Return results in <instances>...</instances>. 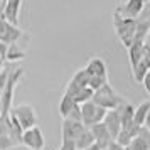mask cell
I'll use <instances>...</instances> for the list:
<instances>
[{"label":"cell","instance_id":"cell-1","mask_svg":"<svg viewBox=\"0 0 150 150\" xmlns=\"http://www.w3.org/2000/svg\"><path fill=\"white\" fill-rule=\"evenodd\" d=\"M91 101L95 103V105H98V106L105 108L106 111H110V110H116L120 105H125L127 100H125L122 95H118L110 83H106V84H103L100 89L95 91Z\"/></svg>","mask_w":150,"mask_h":150},{"label":"cell","instance_id":"cell-2","mask_svg":"<svg viewBox=\"0 0 150 150\" xmlns=\"http://www.w3.org/2000/svg\"><path fill=\"white\" fill-rule=\"evenodd\" d=\"M22 76H24V69L22 68H14L12 69V73H10V76H8L5 88L0 91V116H7L8 111L12 110L15 86L19 84V81H21Z\"/></svg>","mask_w":150,"mask_h":150},{"label":"cell","instance_id":"cell-3","mask_svg":"<svg viewBox=\"0 0 150 150\" xmlns=\"http://www.w3.org/2000/svg\"><path fill=\"white\" fill-rule=\"evenodd\" d=\"M113 27L116 30V35L120 37V41L125 47L128 49L133 42L135 37V30H137V21L135 19H127L122 17L118 12H113Z\"/></svg>","mask_w":150,"mask_h":150},{"label":"cell","instance_id":"cell-4","mask_svg":"<svg viewBox=\"0 0 150 150\" xmlns=\"http://www.w3.org/2000/svg\"><path fill=\"white\" fill-rule=\"evenodd\" d=\"M86 130V127L81 122H73V120H62L61 133H62V150H76V140Z\"/></svg>","mask_w":150,"mask_h":150},{"label":"cell","instance_id":"cell-5","mask_svg":"<svg viewBox=\"0 0 150 150\" xmlns=\"http://www.w3.org/2000/svg\"><path fill=\"white\" fill-rule=\"evenodd\" d=\"M79 106H81V123L86 128H91L93 125H98V123H101L105 120L106 110L95 105L93 101L83 103Z\"/></svg>","mask_w":150,"mask_h":150},{"label":"cell","instance_id":"cell-6","mask_svg":"<svg viewBox=\"0 0 150 150\" xmlns=\"http://www.w3.org/2000/svg\"><path fill=\"white\" fill-rule=\"evenodd\" d=\"M10 113L15 116V120L19 122L22 130H29V128L37 127V113H35L34 106H30V105H19V106L10 110Z\"/></svg>","mask_w":150,"mask_h":150},{"label":"cell","instance_id":"cell-7","mask_svg":"<svg viewBox=\"0 0 150 150\" xmlns=\"http://www.w3.org/2000/svg\"><path fill=\"white\" fill-rule=\"evenodd\" d=\"M21 143L25 145L29 150H44L46 149V138H44V133H42V130L39 127L24 130Z\"/></svg>","mask_w":150,"mask_h":150},{"label":"cell","instance_id":"cell-8","mask_svg":"<svg viewBox=\"0 0 150 150\" xmlns=\"http://www.w3.org/2000/svg\"><path fill=\"white\" fill-rule=\"evenodd\" d=\"M145 8V0H127L123 5L116 7V12L127 19H138Z\"/></svg>","mask_w":150,"mask_h":150},{"label":"cell","instance_id":"cell-9","mask_svg":"<svg viewBox=\"0 0 150 150\" xmlns=\"http://www.w3.org/2000/svg\"><path fill=\"white\" fill-rule=\"evenodd\" d=\"M89 132H91V135H93V138H95V145L100 150L108 149V145L113 142V138H111V135H110V132L106 130V127L103 125V122L98 123V125H93V127L89 128Z\"/></svg>","mask_w":150,"mask_h":150},{"label":"cell","instance_id":"cell-10","mask_svg":"<svg viewBox=\"0 0 150 150\" xmlns=\"http://www.w3.org/2000/svg\"><path fill=\"white\" fill-rule=\"evenodd\" d=\"M88 81H89V76H88V73L84 71V68L79 69V71H76L74 76L71 78V81H69L68 86H66V95H69L73 98L79 89L88 86Z\"/></svg>","mask_w":150,"mask_h":150},{"label":"cell","instance_id":"cell-11","mask_svg":"<svg viewBox=\"0 0 150 150\" xmlns=\"http://www.w3.org/2000/svg\"><path fill=\"white\" fill-rule=\"evenodd\" d=\"M84 71L88 73L89 78H101V79L108 81V68H106V62L101 57H91Z\"/></svg>","mask_w":150,"mask_h":150},{"label":"cell","instance_id":"cell-12","mask_svg":"<svg viewBox=\"0 0 150 150\" xmlns=\"http://www.w3.org/2000/svg\"><path fill=\"white\" fill-rule=\"evenodd\" d=\"M103 125H105L106 130L110 132L111 138L115 140L116 137H118V133L122 132V122H120V115H118V111H116V110H110V111H106L105 120H103Z\"/></svg>","mask_w":150,"mask_h":150},{"label":"cell","instance_id":"cell-13","mask_svg":"<svg viewBox=\"0 0 150 150\" xmlns=\"http://www.w3.org/2000/svg\"><path fill=\"white\" fill-rule=\"evenodd\" d=\"M21 7H22V0H7V4L4 7V17L8 24H12V25L19 24Z\"/></svg>","mask_w":150,"mask_h":150},{"label":"cell","instance_id":"cell-14","mask_svg":"<svg viewBox=\"0 0 150 150\" xmlns=\"http://www.w3.org/2000/svg\"><path fill=\"white\" fill-rule=\"evenodd\" d=\"M118 115H120V122H122V130H130L133 127V115H135V106L132 103H125V105H120L118 108Z\"/></svg>","mask_w":150,"mask_h":150},{"label":"cell","instance_id":"cell-15","mask_svg":"<svg viewBox=\"0 0 150 150\" xmlns=\"http://www.w3.org/2000/svg\"><path fill=\"white\" fill-rule=\"evenodd\" d=\"M145 56V42L133 41L132 46L128 47V59H130V68L135 69L138 66V62L143 59Z\"/></svg>","mask_w":150,"mask_h":150},{"label":"cell","instance_id":"cell-16","mask_svg":"<svg viewBox=\"0 0 150 150\" xmlns=\"http://www.w3.org/2000/svg\"><path fill=\"white\" fill-rule=\"evenodd\" d=\"M130 149L132 150H150V132L145 127H142L140 132H138V135L132 140Z\"/></svg>","mask_w":150,"mask_h":150},{"label":"cell","instance_id":"cell-17","mask_svg":"<svg viewBox=\"0 0 150 150\" xmlns=\"http://www.w3.org/2000/svg\"><path fill=\"white\" fill-rule=\"evenodd\" d=\"M22 37H25V34L19 29V25L7 24L5 32H4V37H2V42H5V44H8V46H12V44H17Z\"/></svg>","mask_w":150,"mask_h":150},{"label":"cell","instance_id":"cell-18","mask_svg":"<svg viewBox=\"0 0 150 150\" xmlns=\"http://www.w3.org/2000/svg\"><path fill=\"white\" fill-rule=\"evenodd\" d=\"M150 111V101H143L138 106H135V115H133V125L137 127H143L145 125V118Z\"/></svg>","mask_w":150,"mask_h":150},{"label":"cell","instance_id":"cell-19","mask_svg":"<svg viewBox=\"0 0 150 150\" xmlns=\"http://www.w3.org/2000/svg\"><path fill=\"white\" fill-rule=\"evenodd\" d=\"M150 34V21L149 19H137V30H135V37L133 41H140V42H145L147 35Z\"/></svg>","mask_w":150,"mask_h":150},{"label":"cell","instance_id":"cell-20","mask_svg":"<svg viewBox=\"0 0 150 150\" xmlns=\"http://www.w3.org/2000/svg\"><path fill=\"white\" fill-rule=\"evenodd\" d=\"M25 59V52L22 51L17 44H12L8 46V51H7V56H5V61L10 62V64H15L19 61H24Z\"/></svg>","mask_w":150,"mask_h":150},{"label":"cell","instance_id":"cell-21","mask_svg":"<svg viewBox=\"0 0 150 150\" xmlns=\"http://www.w3.org/2000/svg\"><path fill=\"white\" fill-rule=\"evenodd\" d=\"M93 143H95V138L91 135L89 128H86L81 135L78 137V140H76V150H88Z\"/></svg>","mask_w":150,"mask_h":150},{"label":"cell","instance_id":"cell-22","mask_svg":"<svg viewBox=\"0 0 150 150\" xmlns=\"http://www.w3.org/2000/svg\"><path fill=\"white\" fill-rule=\"evenodd\" d=\"M74 100L71 98L69 95H62V98H61V101H59V113H61V116H62V120L64 118H68V115L71 113V110L74 108Z\"/></svg>","mask_w":150,"mask_h":150},{"label":"cell","instance_id":"cell-23","mask_svg":"<svg viewBox=\"0 0 150 150\" xmlns=\"http://www.w3.org/2000/svg\"><path fill=\"white\" fill-rule=\"evenodd\" d=\"M93 95H95V91H93L91 88H88V86H86V88L79 89V91H78V93L73 96V100H74V103H78V105H83V103L91 101Z\"/></svg>","mask_w":150,"mask_h":150},{"label":"cell","instance_id":"cell-24","mask_svg":"<svg viewBox=\"0 0 150 150\" xmlns=\"http://www.w3.org/2000/svg\"><path fill=\"white\" fill-rule=\"evenodd\" d=\"M149 71H150V69H149V66H147V62L142 59V61L138 62V66H137L135 69H132V74H133L135 83H142L143 78H145V74H147Z\"/></svg>","mask_w":150,"mask_h":150},{"label":"cell","instance_id":"cell-25","mask_svg":"<svg viewBox=\"0 0 150 150\" xmlns=\"http://www.w3.org/2000/svg\"><path fill=\"white\" fill-rule=\"evenodd\" d=\"M132 140H133V138H132L128 130H122V132L118 133V137L115 138V142L118 143V145H122V147H130Z\"/></svg>","mask_w":150,"mask_h":150},{"label":"cell","instance_id":"cell-26","mask_svg":"<svg viewBox=\"0 0 150 150\" xmlns=\"http://www.w3.org/2000/svg\"><path fill=\"white\" fill-rule=\"evenodd\" d=\"M12 66H2V69H0V91L5 88V84H7V79L8 76H10V73H12Z\"/></svg>","mask_w":150,"mask_h":150},{"label":"cell","instance_id":"cell-27","mask_svg":"<svg viewBox=\"0 0 150 150\" xmlns=\"http://www.w3.org/2000/svg\"><path fill=\"white\" fill-rule=\"evenodd\" d=\"M66 120V118H64ZM68 120H73V122H81V106L76 103L74 108L71 110V113L68 115Z\"/></svg>","mask_w":150,"mask_h":150},{"label":"cell","instance_id":"cell-28","mask_svg":"<svg viewBox=\"0 0 150 150\" xmlns=\"http://www.w3.org/2000/svg\"><path fill=\"white\" fill-rule=\"evenodd\" d=\"M7 24L8 22L5 21V17H4V10H0V41H2V37H4V32H5Z\"/></svg>","mask_w":150,"mask_h":150},{"label":"cell","instance_id":"cell-29","mask_svg":"<svg viewBox=\"0 0 150 150\" xmlns=\"http://www.w3.org/2000/svg\"><path fill=\"white\" fill-rule=\"evenodd\" d=\"M7 51H8V44L0 41V61L5 62V56H7Z\"/></svg>","mask_w":150,"mask_h":150},{"label":"cell","instance_id":"cell-30","mask_svg":"<svg viewBox=\"0 0 150 150\" xmlns=\"http://www.w3.org/2000/svg\"><path fill=\"white\" fill-rule=\"evenodd\" d=\"M143 86H145V91H147V93H149L150 95V71L149 73H147V74H145V78H143Z\"/></svg>","mask_w":150,"mask_h":150},{"label":"cell","instance_id":"cell-31","mask_svg":"<svg viewBox=\"0 0 150 150\" xmlns=\"http://www.w3.org/2000/svg\"><path fill=\"white\" fill-rule=\"evenodd\" d=\"M125 149V147H122V145H118V143L115 142V140H113V142L110 143L108 145V150H123Z\"/></svg>","mask_w":150,"mask_h":150},{"label":"cell","instance_id":"cell-32","mask_svg":"<svg viewBox=\"0 0 150 150\" xmlns=\"http://www.w3.org/2000/svg\"><path fill=\"white\" fill-rule=\"evenodd\" d=\"M143 127L150 132V111H149V115H147V118H145V125H143Z\"/></svg>","mask_w":150,"mask_h":150},{"label":"cell","instance_id":"cell-33","mask_svg":"<svg viewBox=\"0 0 150 150\" xmlns=\"http://www.w3.org/2000/svg\"><path fill=\"white\" fill-rule=\"evenodd\" d=\"M143 57H147V59L150 61V46L149 44H145V56H143Z\"/></svg>","mask_w":150,"mask_h":150},{"label":"cell","instance_id":"cell-34","mask_svg":"<svg viewBox=\"0 0 150 150\" xmlns=\"http://www.w3.org/2000/svg\"><path fill=\"white\" fill-rule=\"evenodd\" d=\"M5 4H7V0H0V10H4V7H5Z\"/></svg>","mask_w":150,"mask_h":150},{"label":"cell","instance_id":"cell-35","mask_svg":"<svg viewBox=\"0 0 150 150\" xmlns=\"http://www.w3.org/2000/svg\"><path fill=\"white\" fill-rule=\"evenodd\" d=\"M123 150H132V149H130V147H125V149H123Z\"/></svg>","mask_w":150,"mask_h":150},{"label":"cell","instance_id":"cell-36","mask_svg":"<svg viewBox=\"0 0 150 150\" xmlns=\"http://www.w3.org/2000/svg\"><path fill=\"white\" fill-rule=\"evenodd\" d=\"M2 66H4V62H0V69H2Z\"/></svg>","mask_w":150,"mask_h":150},{"label":"cell","instance_id":"cell-37","mask_svg":"<svg viewBox=\"0 0 150 150\" xmlns=\"http://www.w3.org/2000/svg\"><path fill=\"white\" fill-rule=\"evenodd\" d=\"M147 2H150V0H147Z\"/></svg>","mask_w":150,"mask_h":150},{"label":"cell","instance_id":"cell-38","mask_svg":"<svg viewBox=\"0 0 150 150\" xmlns=\"http://www.w3.org/2000/svg\"><path fill=\"white\" fill-rule=\"evenodd\" d=\"M59 150H62V149H59Z\"/></svg>","mask_w":150,"mask_h":150},{"label":"cell","instance_id":"cell-39","mask_svg":"<svg viewBox=\"0 0 150 150\" xmlns=\"http://www.w3.org/2000/svg\"><path fill=\"white\" fill-rule=\"evenodd\" d=\"M0 62H2V61H0Z\"/></svg>","mask_w":150,"mask_h":150}]
</instances>
